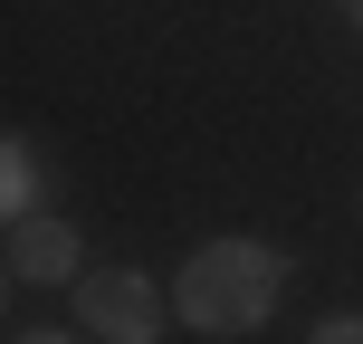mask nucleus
<instances>
[{
  "mask_svg": "<svg viewBox=\"0 0 363 344\" xmlns=\"http://www.w3.org/2000/svg\"><path fill=\"white\" fill-rule=\"evenodd\" d=\"M277 296H287V258L258 249V239H211L172 277V306L191 335H258L277 316Z\"/></svg>",
  "mask_w": 363,
  "mask_h": 344,
  "instance_id": "1",
  "label": "nucleus"
},
{
  "mask_svg": "<svg viewBox=\"0 0 363 344\" xmlns=\"http://www.w3.org/2000/svg\"><path fill=\"white\" fill-rule=\"evenodd\" d=\"M77 335L153 344V335H163V296H153V277H144V268H86V277H77Z\"/></svg>",
  "mask_w": 363,
  "mask_h": 344,
  "instance_id": "2",
  "label": "nucleus"
},
{
  "mask_svg": "<svg viewBox=\"0 0 363 344\" xmlns=\"http://www.w3.org/2000/svg\"><path fill=\"white\" fill-rule=\"evenodd\" d=\"M77 249H86V239H77L57 211H19L10 220V287H67V277H86Z\"/></svg>",
  "mask_w": 363,
  "mask_h": 344,
  "instance_id": "3",
  "label": "nucleus"
},
{
  "mask_svg": "<svg viewBox=\"0 0 363 344\" xmlns=\"http://www.w3.org/2000/svg\"><path fill=\"white\" fill-rule=\"evenodd\" d=\"M0 201H10V220H19V211H38V201H48V172H38V153H29V134H10V144H0Z\"/></svg>",
  "mask_w": 363,
  "mask_h": 344,
  "instance_id": "4",
  "label": "nucleus"
},
{
  "mask_svg": "<svg viewBox=\"0 0 363 344\" xmlns=\"http://www.w3.org/2000/svg\"><path fill=\"white\" fill-rule=\"evenodd\" d=\"M315 335H325V344H363V316H325Z\"/></svg>",
  "mask_w": 363,
  "mask_h": 344,
  "instance_id": "5",
  "label": "nucleus"
},
{
  "mask_svg": "<svg viewBox=\"0 0 363 344\" xmlns=\"http://www.w3.org/2000/svg\"><path fill=\"white\" fill-rule=\"evenodd\" d=\"M345 10H354V19H363V0H345Z\"/></svg>",
  "mask_w": 363,
  "mask_h": 344,
  "instance_id": "6",
  "label": "nucleus"
}]
</instances>
